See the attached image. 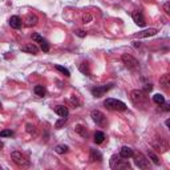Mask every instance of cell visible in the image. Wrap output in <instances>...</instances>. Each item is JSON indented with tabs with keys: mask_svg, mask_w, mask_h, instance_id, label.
<instances>
[{
	"mask_svg": "<svg viewBox=\"0 0 170 170\" xmlns=\"http://www.w3.org/2000/svg\"><path fill=\"white\" fill-rule=\"evenodd\" d=\"M104 105L108 108L109 110H126V104L125 103H122V101L120 100H116V98H106L104 101Z\"/></svg>",
	"mask_w": 170,
	"mask_h": 170,
	"instance_id": "cell-1",
	"label": "cell"
},
{
	"mask_svg": "<svg viewBox=\"0 0 170 170\" xmlns=\"http://www.w3.org/2000/svg\"><path fill=\"white\" fill-rule=\"evenodd\" d=\"M11 158H12V161L18 166H20V167H28L31 165L29 161L25 160V157L23 156L20 151H12V153H11Z\"/></svg>",
	"mask_w": 170,
	"mask_h": 170,
	"instance_id": "cell-2",
	"label": "cell"
},
{
	"mask_svg": "<svg viewBox=\"0 0 170 170\" xmlns=\"http://www.w3.org/2000/svg\"><path fill=\"white\" fill-rule=\"evenodd\" d=\"M132 157L134 158V165L138 169H148L149 167V160L144 154L138 153V154H133Z\"/></svg>",
	"mask_w": 170,
	"mask_h": 170,
	"instance_id": "cell-3",
	"label": "cell"
},
{
	"mask_svg": "<svg viewBox=\"0 0 170 170\" xmlns=\"http://www.w3.org/2000/svg\"><path fill=\"white\" fill-rule=\"evenodd\" d=\"M130 98H132V101L134 104H142V103L146 101L148 96H146V93L144 92V90L135 89V90H133V92L130 93Z\"/></svg>",
	"mask_w": 170,
	"mask_h": 170,
	"instance_id": "cell-4",
	"label": "cell"
},
{
	"mask_svg": "<svg viewBox=\"0 0 170 170\" xmlns=\"http://www.w3.org/2000/svg\"><path fill=\"white\" fill-rule=\"evenodd\" d=\"M121 60H122V63L125 64V66L129 68V69H134V68H137V66H138V61L135 60L132 55L124 53V55L121 56Z\"/></svg>",
	"mask_w": 170,
	"mask_h": 170,
	"instance_id": "cell-5",
	"label": "cell"
},
{
	"mask_svg": "<svg viewBox=\"0 0 170 170\" xmlns=\"http://www.w3.org/2000/svg\"><path fill=\"white\" fill-rule=\"evenodd\" d=\"M112 88V85H101V87H94V88H92V94L94 96V97H103V96L105 94V92H108Z\"/></svg>",
	"mask_w": 170,
	"mask_h": 170,
	"instance_id": "cell-6",
	"label": "cell"
},
{
	"mask_svg": "<svg viewBox=\"0 0 170 170\" xmlns=\"http://www.w3.org/2000/svg\"><path fill=\"white\" fill-rule=\"evenodd\" d=\"M132 18L134 20V23L137 24L138 27H145V19H144V15L141 11H134V12L132 13Z\"/></svg>",
	"mask_w": 170,
	"mask_h": 170,
	"instance_id": "cell-7",
	"label": "cell"
},
{
	"mask_svg": "<svg viewBox=\"0 0 170 170\" xmlns=\"http://www.w3.org/2000/svg\"><path fill=\"white\" fill-rule=\"evenodd\" d=\"M92 118L97 125H104L105 124V116H104V113L100 112V110H93L92 112Z\"/></svg>",
	"mask_w": 170,
	"mask_h": 170,
	"instance_id": "cell-8",
	"label": "cell"
},
{
	"mask_svg": "<svg viewBox=\"0 0 170 170\" xmlns=\"http://www.w3.org/2000/svg\"><path fill=\"white\" fill-rule=\"evenodd\" d=\"M23 52H25V53H32V55H37L39 52V48L36 47L35 44H25V45H21V48H20Z\"/></svg>",
	"mask_w": 170,
	"mask_h": 170,
	"instance_id": "cell-9",
	"label": "cell"
},
{
	"mask_svg": "<svg viewBox=\"0 0 170 170\" xmlns=\"http://www.w3.org/2000/svg\"><path fill=\"white\" fill-rule=\"evenodd\" d=\"M158 33V29H156V28H149V29H145L142 32H138L137 35H135V37H149V36H154Z\"/></svg>",
	"mask_w": 170,
	"mask_h": 170,
	"instance_id": "cell-10",
	"label": "cell"
},
{
	"mask_svg": "<svg viewBox=\"0 0 170 170\" xmlns=\"http://www.w3.org/2000/svg\"><path fill=\"white\" fill-rule=\"evenodd\" d=\"M24 21H25L24 24H25L27 27H33V25H36V24H37L39 19H37V16H36V15H33V13H28Z\"/></svg>",
	"mask_w": 170,
	"mask_h": 170,
	"instance_id": "cell-11",
	"label": "cell"
},
{
	"mask_svg": "<svg viewBox=\"0 0 170 170\" xmlns=\"http://www.w3.org/2000/svg\"><path fill=\"white\" fill-rule=\"evenodd\" d=\"M9 25L12 27V28H15V29H19V28H21V25H23V21H21V19L19 18V16H11V19H9Z\"/></svg>",
	"mask_w": 170,
	"mask_h": 170,
	"instance_id": "cell-12",
	"label": "cell"
},
{
	"mask_svg": "<svg viewBox=\"0 0 170 170\" xmlns=\"http://www.w3.org/2000/svg\"><path fill=\"white\" fill-rule=\"evenodd\" d=\"M133 154H134L133 150L130 149V148H128V146H124V148H121V150H120V157L121 158H125V160L130 158Z\"/></svg>",
	"mask_w": 170,
	"mask_h": 170,
	"instance_id": "cell-13",
	"label": "cell"
},
{
	"mask_svg": "<svg viewBox=\"0 0 170 170\" xmlns=\"http://www.w3.org/2000/svg\"><path fill=\"white\" fill-rule=\"evenodd\" d=\"M55 112L57 113L60 117H68V114H69V110H68V108L64 106V105L56 106V108H55Z\"/></svg>",
	"mask_w": 170,
	"mask_h": 170,
	"instance_id": "cell-14",
	"label": "cell"
},
{
	"mask_svg": "<svg viewBox=\"0 0 170 170\" xmlns=\"http://www.w3.org/2000/svg\"><path fill=\"white\" fill-rule=\"evenodd\" d=\"M160 84L163 89H169V85H170V75H163L161 78H160Z\"/></svg>",
	"mask_w": 170,
	"mask_h": 170,
	"instance_id": "cell-15",
	"label": "cell"
},
{
	"mask_svg": "<svg viewBox=\"0 0 170 170\" xmlns=\"http://www.w3.org/2000/svg\"><path fill=\"white\" fill-rule=\"evenodd\" d=\"M90 161H101L103 160V156H101V153L97 150V149H92L90 150Z\"/></svg>",
	"mask_w": 170,
	"mask_h": 170,
	"instance_id": "cell-16",
	"label": "cell"
},
{
	"mask_svg": "<svg viewBox=\"0 0 170 170\" xmlns=\"http://www.w3.org/2000/svg\"><path fill=\"white\" fill-rule=\"evenodd\" d=\"M93 141L96 144H103L104 141H105V134L103 133V132H96L94 133V135H93Z\"/></svg>",
	"mask_w": 170,
	"mask_h": 170,
	"instance_id": "cell-17",
	"label": "cell"
},
{
	"mask_svg": "<svg viewBox=\"0 0 170 170\" xmlns=\"http://www.w3.org/2000/svg\"><path fill=\"white\" fill-rule=\"evenodd\" d=\"M153 101H154L157 105H162L163 103H165V97H163L162 94H160V93H157V94L153 96Z\"/></svg>",
	"mask_w": 170,
	"mask_h": 170,
	"instance_id": "cell-18",
	"label": "cell"
},
{
	"mask_svg": "<svg viewBox=\"0 0 170 170\" xmlns=\"http://www.w3.org/2000/svg\"><path fill=\"white\" fill-rule=\"evenodd\" d=\"M33 92H35L36 96H39V97H44L45 96V89L41 87V85H36V87L33 88Z\"/></svg>",
	"mask_w": 170,
	"mask_h": 170,
	"instance_id": "cell-19",
	"label": "cell"
},
{
	"mask_svg": "<svg viewBox=\"0 0 170 170\" xmlns=\"http://www.w3.org/2000/svg\"><path fill=\"white\" fill-rule=\"evenodd\" d=\"M113 169H130V165H129V162L128 161H118L116 163V166L113 167Z\"/></svg>",
	"mask_w": 170,
	"mask_h": 170,
	"instance_id": "cell-20",
	"label": "cell"
},
{
	"mask_svg": "<svg viewBox=\"0 0 170 170\" xmlns=\"http://www.w3.org/2000/svg\"><path fill=\"white\" fill-rule=\"evenodd\" d=\"M76 132L81 135V137H87V134H88V132H87V129H85L82 125H76Z\"/></svg>",
	"mask_w": 170,
	"mask_h": 170,
	"instance_id": "cell-21",
	"label": "cell"
},
{
	"mask_svg": "<svg viewBox=\"0 0 170 170\" xmlns=\"http://www.w3.org/2000/svg\"><path fill=\"white\" fill-rule=\"evenodd\" d=\"M55 151L57 153V154H64V153L68 151V146L66 145H57V146H56V149H55Z\"/></svg>",
	"mask_w": 170,
	"mask_h": 170,
	"instance_id": "cell-22",
	"label": "cell"
},
{
	"mask_svg": "<svg viewBox=\"0 0 170 170\" xmlns=\"http://www.w3.org/2000/svg\"><path fill=\"white\" fill-rule=\"evenodd\" d=\"M55 68H56V69H57V71H60V72L63 73L64 76H66V77H69V76H71V73H69V71H68L66 68L61 66V65H55Z\"/></svg>",
	"mask_w": 170,
	"mask_h": 170,
	"instance_id": "cell-23",
	"label": "cell"
},
{
	"mask_svg": "<svg viewBox=\"0 0 170 170\" xmlns=\"http://www.w3.org/2000/svg\"><path fill=\"white\" fill-rule=\"evenodd\" d=\"M66 120H68V117H61V118H60V120H59L57 122H56V124H55V128H56V129H60V128H61V126H63V125H64V124L66 122Z\"/></svg>",
	"mask_w": 170,
	"mask_h": 170,
	"instance_id": "cell-24",
	"label": "cell"
},
{
	"mask_svg": "<svg viewBox=\"0 0 170 170\" xmlns=\"http://www.w3.org/2000/svg\"><path fill=\"white\" fill-rule=\"evenodd\" d=\"M78 68H80V71L84 73V75H87V76H89V75H90V72H89V68H88V65L85 64V63L80 64V66H78Z\"/></svg>",
	"mask_w": 170,
	"mask_h": 170,
	"instance_id": "cell-25",
	"label": "cell"
},
{
	"mask_svg": "<svg viewBox=\"0 0 170 170\" xmlns=\"http://www.w3.org/2000/svg\"><path fill=\"white\" fill-rule=\"evenodd\" d=\"M32 40H33V41H36V43H40V44H41V43L45 40V39H44V37H41L40 35H39V33H33V35H32Z\"/></svg>",
	"mask_w": 170,
	"mask_h": 170,
	"instance_id": "cell-26",
	"label": "cell"
},
{
	"mask_svg": "<svg viewBox=\"0 0 170 170\" xmlns=\"http://www.w3.org/2000/svg\"><path fill=\"white\" fill-rule=\"evenodd\" d=\"M149 158L153 161V163H156V165H158V163H160V158H158L153 151H149Z\"/></svg>",
	"mask_w": 170,
	"mask_h": 170,
	"instance_id": "cell-27",
	"label": "cell"
},
{
	"mask_svg": "<svg viewBox=\"0 0 170 170\" xmlns=\"http://www.w3.org/2000/svg\"><path fill=\"white\" fill-rule=\"evenodd\" d=\"M11 135H13L12 130L5 129V130H2V132H0V137H11Z\"/></svg>",
	"mask_w": 170,
	"mask_h": 170,
	"instance_id": "cell-28",
	"label": "cell"
},
{
	"mask_svg": "<svg viewBox=\"0 0 170 170\" xmlns=\"http://www.w3.org/2000/svg\"><path fill=\"white\" fill-rule=\"evenodd\" d=\"M120 161V158H118V156H112V158H110V167H114L116 166V163Z\"/></svg>",
	"mask_w": 170,
	"mask_h": 170,
	"instance_id": "cell-29",
	"label": "cell"
},
{
	"mask_svg": "<svg viewBox=\"0 0 170 170\" xmlns=\"http://www.w3.org/2000/svg\"><path fill=\"white\" fill-rule=\"evenodd\" d=\"M41 49H43V52H49V44H48V41L47 40H44L41 44Z\"/></svg>",
	"mask_w": 170,
	"mask_h": 170,
	"instance_id": "cell-30",
	"label": "cell"
},
{
	"mask_svg": "<svg viewBox=\"0 0 170 170\" xmlns=\"http://www.w3.org/2000/svg\"><path fill=\"white\" fill-rule=\"evenodd\" d=\"M75 33H76L77 36H80V37H85V36H87V32H84V31H81V29H76Z\"/></svg>",
	"mask_w": 170,
	"mask_h": 170,
	"instance_id": "cell-31",
	"label": "cell"
},
{
	"mask_svg": "<svg viewBox=\"0 0 170 170\" xmlns=\"http://www.w3.org/2000/svg\"><path fill=\"white\" fill-rule=\"evenodd\" d=\"M153 89V87H151V84H146L145 87H144V92L145 93H148V92H150V90Z\"/></svg>",
	"mask_w": 170,
	"mask_h": 170,
	"instance_id": "cell-32",
	"label": "cell"
},
{
	"mask_svg": "<svg viewBox=\"0 0 170 170\" xmlns=\"http://www.w3.org/2000/svg\"><path fill=\"white\" fill-rule=\"evenodd\" d=\"M90 20H92V16H90L89 13H87V15H84V23H89Z\"/></svg>",
	"mask_w": 170,
	"mask_h": 170,
	"instance_id": "cell-33",
	"label": "cell"
},
{
	"mask_svg": "<svg viewBox=\"0 0 170 170\" xmlns=\"http://www.w3.org/2000/svg\"><path fill=\"white\" fill-rule=\"evenodd\" d=\"M169 5H170V3H169V2H166L165 4H163V9H165V12H166V13H169V12H170V11H169Z\"/></svg>",
	"mask_w": 170,
	"mask_h": 170,
	"instance_id": "cell-34",
	"label": "cell"
},
{
	"mask_svg": "<svg viewBox=\"0 0 170 170\" xmlns=\"http://www.w3.org/2000/svg\"><path fill=\"white\" fill-rule=\"evenodd\" d=\"M27 130H28V132H29V133H32V132H33V126H31V125H27Z\"/></svg>",
	"mask_w": 170,
	"mask_h": 170,
	"instance_id": "cell-35",
	"label": "cell"
},
{
	"mask_svg": "<svg viewBox=\"0 0 170 170\" xmlns=\"http://www.w3.org/2000/svg\"><path fill=\"white\" fill-rule=\"evenodd\" d=\"M133 45H134L135 48H137V47H140V45H141V43H140V41H133Z\"/></svg>",
	"mask_w": 170,
	"mask_h": 170,
	"instance_id": "cell-36",
	"label": "cell"
},
{
	"mask_svg": "<svg viewBox=\"0 0 170 170\" xmlns=\"http://www.w3.org/2000/svg\"><path fill=\"white\" fill-rule=\"evenodd\" d=\"M3 148V142H2V141H0V149H2Z\"/></svg>",
	"mask_w": 170,
	"mask_h": 170,
	"instance_id": "cell-37",
	"label": "cell"
},
{
	"mask_svg": "<svg viewBox=\"0 0 170 170\" xmlns=\"http://www.w3.org/2000/svg\"><path fill=\"white\" fill-rule=\"evenodd\" d=\"M0 109H2V104H0Z\"/></svg>",
	"mask_w": 170,
	"mask_h": 170,
	"instance_id": "cell-38",
	"label": "cell"
}]
</instances>
